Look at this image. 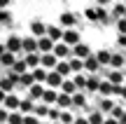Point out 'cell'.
I'll return each instance as SVG.
<instances>
[{
    "label": "cell",
    "instance_id": "obj_41",
    "mask_svg": "<svg viewBox=\"0 0 126 124\" xmlns=\"http://www.w3.org/2000/svg\"><path fill=\"white\" fill-rule=\"evenodd\" d=\"M117 28H119V35H124V31H126V23H124V17H122V19H117Z\"/></svg>",
    "mask_w": 126,
    "mask_h": 124
},
{
    "label": "cell",
    "instance_id": "obj_46",
    "mask_svg": "<svg viewBox=\"0 0 126 124\" xmlns=\"http://www.w3.org/2000/svg\"><path fill=\"white\" fill-rule=\"evenodd\" d=\"M9 2H12V0H0V7H7Z\"/></svg>",
    "mask_w": 126,
    "mask_h": 124
},
{
    "label": "cell",
    "instance_id": "obj_15",
    "mask_svg": "<svg viewBox=\"0 0 126 124\" xmlns=\"http://www.w3.org/2000/svg\"><path fill=\"white\" fill-rule=\"evenodd\" d=\"M23 63H26V68H35V66H40V52H28L26 56H23Z\"/></svg>",
    "mask_w": 126,
    "mask_h": 124
},
{
    "label": "cell",
    "instance_id": "obj_23",
    "mask_svg": "<svg viewBox=\"0 0 126 124\" xmlns=\"http://www.w3.org/2000/svg\"><path fill=\"white\" fill-rule=\"evenodd\" d=\"M100 96H112V82H108V80H100L98 82V91Z\"/></svg>",
    "mask_w": 126,
    "mask_h": 124
},
{
    "label": "cell",
    "instance_id": "obj_7",
    "mask_svg": "<svg viewBox=\"0 0 126 124\" xmlns=\"http://www.w3.org/2000/svg\"><path fill=\"white\" fill-rule=\"evenodd\" d=\"M21 52H23V54H28V52H37V37L35 35L21 37Z\"/></svg>",
    "mask_w": 126,
    "mask_h": 124
},
{
    "label": "cell",
    "instance_id": "obj_22",
    "mask_svg": "<svg viewBox=\"0 0 126 124\" xmlns=\"http://www.w3.org/2000/svg\"><path fill=\"white\" fill-rule=\"evenodd\" d=\"M112 106H114V101H112L110 96H100V101H98V110L103 112V115H108Z\"/></svg>",
    "mask_w": 126,
    "mask_h": 124
},
{
    "label": "cell",
    "instance_id": "obj_6",
    "mask_svg": "<svg viewBox=\"0 0 126 124\" xmlns=\"http://www.w3.org/2000/svg\"><path fill=\"white\" fill-rule=\"evenodd\" d=\"M56 108H61V110H72V101H70V94H63L59 91L56 94V103H54Z\"/></svg>",
    "mask_w": 126,
    "mask_h": 124
},
{
    "label": "cell",
    "instance_id": "obj_14",
    "mask_svg": "<svg viewBox=\"0 0 126 124\" xmlns=\"http://www.w3.org/2000/svg\"><path fill=\"white\" fill-rule=\"evenodd\" d=\"M51 70H56L61 77H70V66H68V59H59V61H56V66H54Z\"/></svg>",
    "mask_w": 126,
    "mask_h": 124
},
{
    "label": "cell",
    "instance_id": "obj_30",
    "mask_svg": "<svg viewBox=\"0 0 126 124\" xmlns=\"http://www.w3.org/2000/svg\"><path fill=\"white\" fill-rule=\"evenodd\" d=\"M59 87H61V91H63V94H72V91H77V89H75V84H72V80H70V77H63Z\"/></svg>",
    "mask_w": 126,
    "mask_h": 124
},
{
    "label": "cell",
    "instance_id": "obj_13",
    "mask_svg": "<svg viewBox=\"0 0 126 124\" xmlns=\"http://www.w3.org/2000/svg\"><path fill=\"white\" fill-rule=\"evenodd\" d=\"M70 101H72V108H86V94H82L79 89L70 94Z\"/></svg>",
    "mask_w": 126,
    "mask_h": 124
},
{
    "label": "cell",
    "instance_id": "obj_29",
    "mask_svg": "<svg viewBox=\"0 0 126 124\" xmlns=\"http://www.w3.org/2000/svg\"><path fill=\"white\" fill-rule=\"evenodd\" d=\"M14 59H16V54H12V52H7V49H5L2 54H0V66H5V68H9Z\"/></svg>",
    "mask_w": 126,
    "mask_h": 124
},
{
    "label": "cell",
    "instance_id": "obj_27",
    "mask_svg": "<svg viewBox=\"0 0 126 124\" xmlns=\"http://www.w3.org/2000/svg\"><path fill=\"white\" fill-rule=\"evenodd\" d=\"M110 54H112V52H108V49H100V52H96V61H98L100 66H110Z\"/></svg>",
    "mask_w": 126,
    "mask_h": 124
},
{
    "label": "cell",
    "instance_id": "obj_33",
    "mask_svg": "<svg viewBox=\"0 0 126 124\" xmlns=\"http://www.w3.org/2000/svg\"><path fill=\"white\" fill-rule=\"evenodd\" d=\"M96 21H98V23H110V14L105 12L100 5H98V9H96Z\"/></svg>",
    "mask_w": 126,
    "mask_h": 124
},
{
    "label": "cell",
    "instance_id": "obj_16",
    "mask_svg": "<svg viewBox=\"0 0 126 124\" xmlns=\"http://www.w3.org/2000/svg\"><path fill=\"white\" fill-rule=\"evenodd\" d=\"M51 47H54V40H49L47 35H40V37H37V52H40V54L51 52Z\"/></svg>",
    "mask_w": 126,
    "mask_h": 124
},
{
    "label": "cell",
    "instance_id": "obj_38",
    "mask_svg": "<svg viewBox=\"0 0 126 124\" xmlns=\"http://www.w3.org/2000/svg\"><path fill=\"white\" fill-rule=\"evenodd\" d=\"M112 17H114V19H122V17H124V5H122V2H117V5H114Z\"/></svg>",
    "mask_w": 126,
    "mask_h": 124
},
{
    "label": "cell",
    "instance_id": "obj_25",
    "mask_svg": "<svg viewBox=\"0 0 126 124\" xmlns=\"http://www.w3.org/2000/svg\"><path fill=\"white\" fill-rule=\"evenodd\" d=\"M45 23H42V21H37V19H35V21H31V35H35V37H40V35H45Z\"/></svg>",
    "mask_w": 126,
    "mask_h": 124
},
{
    "label": "cell",
    "instance_id": "obj_24",
    "mask_svg": "<svg viewBox=\"0 0 126 124\" xmlns=\"http://www.w3.org/2000/svg\"><path fill=\"white\" fill-rule=\"evenodd\" d=\"M72 84H75V89H84V82H86V75L84 70H79V73H72Z\"/></svg>",
    "mask_w": 126,
    "mask_h": 124
},
{
    "label": "cell",
    "instance_id": "obj_28",
    "mask_svg": "<svg viewBox=\"0 0 126 124\" xmlns=\"http://www.w3.org/2000/svg\"><path fill=\"white\" fill-rule=\"evenodd\" d=\"M9 70H12V73H16V75H21V73H26V63H23V59H14L12 61V66H9Z\"/></svg>",
    "mask_w": 126,
    "mask_h": 124
},
{
    "label": "cell",
    "instance_id": "obj_11",
    "mask_svg": "<svg viewBox=\"0 0 126 124\" xmlns=\"http://www.w3.org/2000/svg\"><path fill=\"white\" fill-rule=\"evenodd\" d=\"M56 61H59V59H56L51 52H45V54H40V66H42V68H47V70H51V68H54V66H56Z\"/></svg>",
    "mask_w": 126,
    "mask_h": 124
},
{
    "label": "cell",
    "instance_id": "obj_10",
    "mask_svg": "<svg viewBox=\"0 0 126 124\" xmlns=\"http://www.w3.org/2000/svg\"><path fill=\"white\" fill-rule=\"evenodd\" d=\"M61 75L56 73V70H47V77H45V84L47 87H51V89H59V84H61Z\"/></svg>",
    "mask_w": 126,
    "mask_h": 124
},
{
    "label": "cell",
    "instance_id": "obj_47",
    "mask_svg": "<svg viewBox=\"0 0 126 124\" xmlns=\"http://www.w3.org/2000/svg\"><path fill=\"white\" fill-rule=\"evenodd\" d=\"M5 94H7V91H2V89H0V103H2V98H5Z\"/></svg>",
    "mask_w": 126,
    "mask_h": 124
},
{
    "label": "cell",
    "instance_id": "obj_43",
    "mask_svg": "<svg viewBox=\"0 0 126 124\" xmlns=\"http://www.w3.org/2000/svg\"><path fill=\"white\" fill-rule=\"evenodd\" d=\"M72 124H89V122H86V115H79V117H75V120H72Z\"/></svg>",
    "mask_w": 126,
    "mask_h": 124
},
{
    "label": "cell",
    "instance_id": "obj_40",
    "mask_svg": "<svg viewBox=\"0 0 126 124\" xmlns=\"http://www.w3.org/2000/svg\"><path fill=\"white\" fill-rule=\"evenodd\" d=\"M84 17L89 19V21H96V9H91V7H86V9H84Z\"/></svg>",
    "mask_w": 126,
    "mask_h": 124
},
{
    "label": "cell",
    "instance_id": "obj_1",
    "mask_svg": "<svg viewBox=\"0 0 126 124\" xmlns=\"http://www.w3.org/2000/svg\"><path fill=\"white\" fill-rule=\"evenodd\" d=\"M82 37H79V33L75 31V28H63V33H61V42H65L68 47H72V45H77Z\"/></svg>",
    "mask_w": 126,
    "mask_h": 124
},
{
    "label": "cell",
    "instance_id": "obj_39",
    "mask_svg": "<svg viewBox=\"0 0 126 124\" xmlns=\"http://www.w3.org/2000/svg\"><path fill=\"white\" fill-rule=\"evenodd\" d=\"M112 96H124V84H112Z\"/></svg>",
    "mask_w": 126,
    "mask_h": 124
},
{
    "label": "cell",
    "instance_id": "obj_35",
    "mask_svg": "<svg viewBox=\"0 0 126 124\" xmlns=\"http://www.w3.org/2000/svg\"><path fill=\"white\" fill-rule=\"evenodd\" d=\"M72 120H75V115H72L70 110H61L59 112V122L61 124H72Z\"/></svg>",
    "mask_w": 126,
    "mask_h": 124
},
{
    "label": "cell",
    "instance_id": "obj_21",
    "mask_svg": "<svg viewBox=\"0 0 126 124\" xmlns=\"http://www.w3.org/2000/svg\"><path fill=\"white\" fill-rule=\"evenodd\" d=\"M31 75H33V82H45V77H47V68L35 66V68H31Z\"/></svg>",
    "mask_w": 126,
    "mask_h": 124
},
{
    "label": "cell",
    "instance_id": "obj_20",
    "mask_svg": "<svg viewBox=\"0 0 126 124\" xmlns=\"http://www.w3.org/2000/svg\"><path fill=\"white\" fill-rule=\"evenodd\" d=\"M110 117H114V120H119V122H124V117H126V112H124V106L122 103H114L112 108H110V112H108Z\"/></svg>",
    "mask_w": 126,
    "mask_h": 124
},
{
    "label": "cell",
    "instance_id": "obj_4",
    "mask_svg": "<svg viewBox=\"0 0 126 124\" xmlns=\"http://www.w3.org/2000/svg\"><path fill=\"white\" fill-rule=\"evenodd\" d=\"M51 54H54L56 59H68V56H70V47L59 40V42H54V47H51Z\"/></svg>",
    "mask_w": 126,
    "mask_h": 124
},
{
    "label": "cell",
    "instance_id": "obj_3",
    "mask_svg": "<svg viewBox=\"0 0 126 124\" xmlns=\"http://www.w3.org/2000/svg\"><path fill=\"white\" fill-rule=\"evenodd\" d=\"M5 49L12 54H21V35H9L5 42Z\"/></svg>",
    "mask_w": 126,
    "mask_h": 124
},
{
    "label": "cell",
    "instance_id": "obj_19",
    "mask_svg": "<svg viewBox=\"0 0 126 124\" xmlns=\"http://www.w3.org/2000/svg\"><path fill=\"white\" fill-rule=\"evenodd\" d=\"M61 33H63L61 26H47V28H45V35L49 37V40H54V42L61 40Z\"/></svg>",
    "mask_w": 126,
    "mask_h": 124
},
{
    "label": "cell",
    "instance_id": "obj_9",
    "mask_svg": "<svg viewBox=\"0 0 126 124\" xmlns=\"http://www.w3.org/2000/svg\"><path fill=\"white\" fill-rule=\"evenodd\" d=\"M16 106H19V96L14 91H7L5 98H2V108L5 110H16Z\"/></svg>",
    "mask_w": 126,
    "mask_h": 124
},
{
    "label": "cell",
    "instance_id": "obj_18",
    "mask_svg": "<svg viewBox=\"0 0 126 124\" xmlns=\"http://www.w3.org/2000/svg\"><path fill=\"white\" fill-rule=\"evenodd\" d=\"M105 80L112 82V84H124V70H122V68H114L112 73L105 75Z\"/></svg>",
    "mask_w": 126,
    "mask_h": 124
},
{
    "label": "cell",
    "instance_id": "obj_32",
    "mask_svg": "<svg viewBox=\"0 0 126 124\" xmlns=\"http://www.w3.org/2000/svg\"><path fill=\"white\" fill-rule=\"evenodd\" d=\"M21 120H23V115L19 110H9V115H7V124H21Z\"/></svg>",
    "mask_w": 126,
    "mask_h": 124
},
{
    "label": "cell",
    "instance_id": "obj_49",
    "mask_svg": "<svg viewBox=\"0 0 126 124\" xmlns=\"http://www.w3.org/2000/svg\"><path fill=\"white\" fill-rule=\"evenodd\" d=\"M49 124H61V122H59V120H54V122H49Z\"/></svg>",
    "mask_w": 126,
    "mask_h": 124
},
{
    "label": "cell",
    "instance_id": "obj_34",
    "mask_svg": "<svg viewBox=\"0 0 126 124\" xmlns=\"http://www.w3.org/2000/svg\"><path fill=\"white\" fill-rule=\"evenodd\" d=\"M47 110H49V106H47V103H40V106H33V115L35 117H47Z\"/></svg>",
    "mask_w": 126,
    "mask_h": 124
},
{
    "label": "cell",
    "instance_id": "obj_8",
    "mask_svg": "<svg viewBox=\"0 0 126 124\" xmlns=\"http://www.w3.org/2000/svg\"><path fill=\"white\" fill-rule=\"evenodd\" d=\"M75 23H77V14H72V12H63L59 17V26L61 28H72Z\"/></svg>",
    "mask_w": 126,
    "mask_h": 124
},
{
    "label": "cell",
    "instance_id": "obj_26",
    "mask_svg": "<svg viewBox=\"0 0 126 124\" xmlns=\"http://www.w3.org/2000/svg\"><path fill=\"white\" fill-rule=\"evenodd\" d=\"M110 66H112V68H124V54L122 52L110 54Z\"/></svg>",
    "mask_w": 126,
    "mask_h": 124
},
{
    "label": "cell",
    "instance_id": "obj_48",
    "mask_svg": "<svg viewBox=\"0 0 126 124\" xmlns=\"http://www.w3.org/2000/svg\"><path fill=\"white\" fill-rule=\"evenodd\" d=\"M2 52H5V45H2V42H0V54H2Z\"/></svg>",
    "mask_w": 126,
    "mask_h": 124
},
{
    "label": "cell",
    "instance_id": "obj_50",
    "mask_svg": "<svg viewBox=\"0 0 126 124\" xmlns=\"http://www.w3.org/2000/svg\"><path fill=\"white\" fill-rule=\"evenodd\" d=\"M40 124H49V122H40Z\"/></svg>",
    "mask_w": 126,
    "mask_h": 124
},
{
    "label": "cell",
    "instance_id": "obj_36",
    "mask_svg": "<svg viewBox=\"0 0 126 124\" xmlns=\"http://www.w3.org/2000/svg\"><path fill=\"white\" fill-rule=\"evenodd\" d=\"M59 112H61V108H56V106H49V110H47V120H49V122L59 120Z\"/></svg>",
    "mask_w": 126,
    "mask_h": 124
},
{
    "label": "cell",
    "instance_id": "obj_44",
    "mask_svg": "<svg viewBox=\"0 0 126 124\" xmlns=\"http://www.w3.org/2000/svg\"><path fill=\"white\" fill-rule=\"evenodd\" d=\"M9 110H5V108H0V124H5V120H7Z\"/></svg>",
    "mask_w": 126,
    "mask_h": 124
},
{
    "label": "cell",
    "instance_id": "obj_31",
    "mask_svg": "<svg viewBox=\"0 0 126 124\" xmlns=\"http://www.w3.org/2000/svg\"><path fill=\"white\" fill-rule=\"evenodd\" d=\"M103 112H100V110H94V112H89V115H86V122H89V124H100V122H103Z\"/></svg>",
    "mask_w": 126,
    "mask_h": 124
},
{
    "label": "cell",
    "instance_id": "obj_5",
    "mask_svg": "<svg viewBox=\"0 0 126 124\" xmlns=\"http://www.w3.org/2000/svg\"><path fill=\"white\" fill-rule=\"evenodd\" d=\"M28 98H33V101H40V96H42V91H45V82H33V84H28Z\"/></svg>",
    "mask_w": 126,
    "mask_h": 124
},
{
    "label": "cell",
    "instance_id": "obj_17",
    "mask_svg": "<svg viewBox=\"0 0 126 124\" xmlns=\"http://www.w3.org/2000/svg\"><path fill=\"white\" fill-rule=\"evenodd\" d=\"M33 106H35V101L33 98H19V106H16V110L21 112V115H26V112H33Z\"/></svg>",
    "mask_w": 126,
    "mask_h": 124
},
{
    "label": "cell",
    "instance_id": "obj_12",
    "mask_svg": "<svg viewBox=\"0 0 126 124\" xmlns=\"http://www.w3.org/2000/svg\"><path fill=\"white\" fill-rule=\"evenodd\" d=\"M56 89H51V87H45V91H42V96H40V101L42 103H47V106H54L56 103Z\"/></svg>",
    "mask_w": 126,
    "mask_h": 124
},
{
    "label": "cell",
    "instance_id": "obj_42",
    "mask_svg": "<svg viewBox=\"0 0 126 124\" xmlns=\"http://www.w3.org/2000/svg\"><path fill=\"white\" fill-rule=\"evenodd\" d=\"M100 124H124V122L114 120V117H103V122H100Z\"/></svg>",
    "mask_w": 126,
    "mask_h": 124
},
{
    "label": "cell",
    "instance_id": "obj_45",
    "mask_svg": "<svg viewBox=\"0 0 126 124\" xmlns=\"http://www.w3.org/2000/svg\"><path fill=\"white\" fill-rule=\"evenodd\" d=\"M96 2H98L100 7H105V5H110V2H112V0H96Z\"/></svg>",
    "mask_w": 126,
    "mask_h": 124
},
{
    "label": "cell",
    "instance_id": "obj_2",
    "mask_svg": "<svg viewBox=\"0 0 126 124\" xmlns=\"http://www.w3.org/2000/svg\"><path fill=\"white\" fill-rule=\"evenodd\" d=\"M91 54V47L89 45H84V42H77V45H72L70 47V56H77V59H84V56H89Z\"/></svg>",
    "mask_w": 126,
    "mask_h": 124
},
{
    "label": "cell",
    "instance_id": "obj_37",
    "mask_svg": "<svg viewBox=\"0 0 126 124\" xmlns=\"http://www.w3.org/2000/svg\"><path fill=\"white\" fill-rule=\"evenodd\" d=\"M9 19H12V12H9L7 7H0V21H2V23H7Z\"/></svg>",
    "mask_w": 126,
    "mask_h": 124
}]
</instances>
